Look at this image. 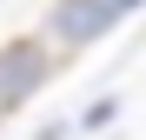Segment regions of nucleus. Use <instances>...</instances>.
Wrapping results in <instances>:
<instances>
[{"instance_id":"1","label":"nucleus","mask_w":146,"mask_h":140,"mask_svg":"<svg viewBox=\"0 0 146 140\" xmlns=\"http://www.w3.org/2000/svg\"><path fill=\"white\" fill-rule=\"evenodd\" d=\"M113 27H119V13L106 7V0H53L40 40H53V47H93V40H106Z\"/></svg>"},{"instance_id":"2","label":"nucleus","mask_w":146,"mask_h":140,"mask_svg":"<svg viewBox=\"0 0 146 140\" xmlns=\"http://www.w3.org/2000/svg\"><path fill=\"white\" fill-rule=\"evenodd\" d=\"M53 74V60H46V40H13V47H0V120L27 100V93Z\"/></svg>"},{"instance_id":"3","label":"nucleus","mask_w":146,"mask_h":140,"mask_svg":"<svg viewBox=\"0 0 146 140\" xmlns=\"http://www.w3.org/2000/svg\"><path fill=\"white\" fill-rule=\"evenodd\" d=\"M113 113H119V100H93V107H86V127H106Z\"/></svg>"},{"instance_id":"4","label":"nucleus","mask_w":146,"mask_h":140,"mask_svg":"<svg viewBox=\"0 0 146 140\" xmlns=\"http://www.w3.org/2000/svg\"><path fill=\"white\" fill-rule=\"evenodd\" d=\"M106 7H113V13H119V20H126V13H133V7H139V0H106Z\"/></svg>"},{"instance_id":"5","label":"nucleus","mask_w":146,"mask_h":140,"mask_svg":"<svg viewBox=\"0 0 146 140\" xmlns=\"http://www.w3.org/2000/svg\"><path fill=\"white\" fill-rule=\"evenodd\" d=\"M60 133H66V127H46V133H40V140H60Z\"/></svg>"}]
</instances>
